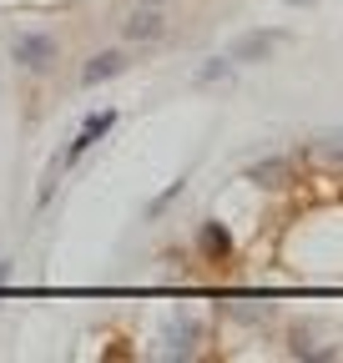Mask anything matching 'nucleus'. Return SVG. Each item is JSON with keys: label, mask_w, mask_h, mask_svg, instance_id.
<instances>
[{"label": "nucleus", "mask_w": 343, "mask_h": 363, "mask_svg": "<svg viewBox=\"0 0 343 363\" xmlns=\"http://www.w3.org/2000/svg\"><path fill=\"white\" fill-rule=\"evenodd\" d=\"M11 66L26 76H51L61 66V35L56 30H16L11 35Z\"/></svg>", "instance_id": "1"}, {"label": "nucleus", "mask_w": 343, "mask_h": 363, "mask_svg": "<svg viewBox=\"0 0 343 363\" xmlns=\"http://www.w3.org/2000/svg\"><path fill=\"white\" fill-rule=\"evenodd\" d=\"M116 121H121V111H116V106L86 111V116H81V131L71 136L66 152H61V162H66V167H76V162H81V157H86V152H91V147L101 142V136H106V131H116Z\"/></svg>", "instance_id": "2"}, {"label": "nucleus", "mask_w": 343, "mask_h": 363, "mask_svg": "<svg viewBox=\"0 0 343 363\" xmlns=\"http://www.w3.org/2000/svg\"><path fill=\"white\" fill-rule=\"evenodd\" d=\"M283 40H288V30H242L227 40V56L237 66H263V61H273V51Z\"/></svg>", "instance_id": "3"}, {"label": "nucleus", "mask_w": 343, "mask_h": 363, "mask_svg": "<svg viewBox=\"0 0 343 363\" xmlns=\"http://www.w3.org/2000/svg\"><path fill=\"white\" fill-rule=\"evenodd\" d=\"M126 71H132V56H126V51H116V45H101V51H91V56H86L81 61V86L86 91H96V86H106V81H116V76H126Z\"/></svg>", "instance_id": "4"}, {"label": "nucleus", "mask_w": 343, "mask_h": 363, "mask_svg": "<svg viewBox=\"0 0 343 363\" xmlns=\"http://www.w3.org/2000/svg\"><path fill=\"white\" fill-rule=\"evenodd\" d=\"M162 35H167V16L157 6H137L132 16L121 21V40H132V45H152Z\"/></svg>", "instance_id": "5"}, {"label": "nucleus", "mask_w": 343, "mask_h": 363, "mask_svg": "<svg viewBox=\"0 0 343 363\" xmlns=\"http://www.w3.org/2000/svg\"><path fill=\"white\" fill-rule=\"evenodd\" d=\"M202 348V323H192V318H172L167 323V358H192Z\"/></svg>", "instance_id": "6"}, {"label": "nucleus", "mask_w": 343, "mask_h": 363, "mask_svg": "<svg viewBox=\"0 0 343 363\" xmlns=\"http://www.w3.org/2000/svg\"><path fill=\"white\" fill-rule=\"evenodd\" d=\"M197 252H202L207 262H227V257H232V233H227L218 217H207V222L197 227Z\"/></svg>", "instance_id": "7"}, {"label": "nucleus", "mask_w": 343, "mask_h": 363, "mask_svg": "<svg viewBox=\"0 0 343 363\" xmlns=\"http://www.w3.org/2000/svg\"><path fill=\"white\" fill-rule=\"evenodd\" d=\"M247 182H252V187H288V182H293V162L288 157H263V162H252L247 167Z\"/></svg>", "instance_id": "8"}, {"label": "nucleus", "mask_w": 343, "mask_h": 363, "mask_svg": "<svg viewBox=\"0 0 343 363\" xmlns=\"http://www.w3.org/2000/svg\"><path fill=\"white\" fill-rule=\"evenodd\" d=\"M232 71H237V61L223 51V56H207V61L192 71V81H197V86H218V81H232Z\"/></svg>", "instance_id": "9"}, {"label": "nucleus", "mask_w": 343, "mask_h": 363, "mask_svg": "<svg viewBox=\"0 0 343 363\" xmlns=\"http://www.w3.org/2000/svg\"><path fill=\"white\" fill-rule=\"evenodd\" d=\"M182 192H187V177H177V182H172V187H167L162 197H152V202H147V222H162V217H167V207L177 202Z\"/></svg>", "instance_id": "10"}, {"label": "nucleus", "mask_w": 343, "mask_h": 363, "mask_svg": "<svg viewBox=\"0 0 343 363\" xmlns=\"http://www.w3.org/2000/svg\"><path fill=\"white\" fill-rule=\"evenodd\" d=\"M6 278H11V262H6V257H0V288H6Z\"/></svg>", "instance_id": "11"}, {"label": "nucleus", "mask_w": 343, "mask_h": 363, "mask_svg": "<svg viewBox=\"0 0 343 363\" xmlns=\"http://www.w3.org/2000/svg\"><path fill=\"white\" fill-rule=\"evenodd\" d=\"M137 6H157V11H167V6H172V0H137Z\"/></svg>", "instance_id": "12"}, {"label": "nucleus", "mask_w": 343, "mask_h": 363, "mask_svg": "<svg viewBox=\"0 0 343 363\" xmlns=\"http://www.w3.org/2000/svg\"><path fill=\"white\" fill-rule=\"evenodd\" d=\"M288 6H313V0H288Z\"/></svg>", "instance_id": "13"}]
</instances>
